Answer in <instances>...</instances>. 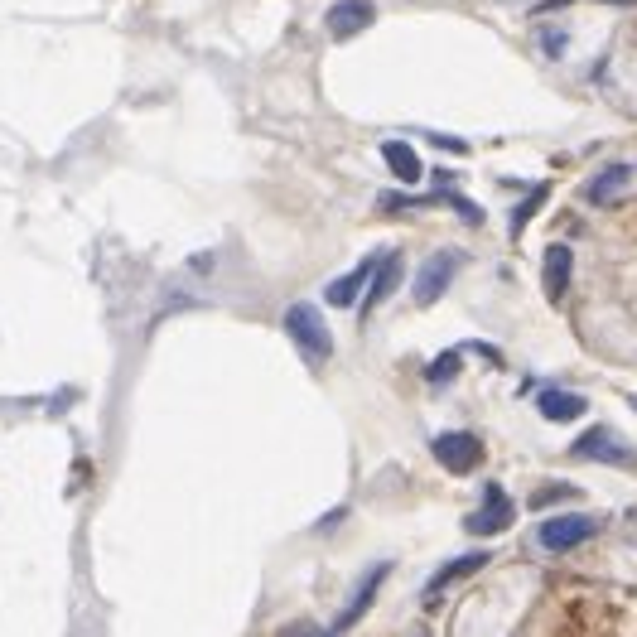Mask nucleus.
I'll return each mask as SVG.
<instances>
[{"instance_id":"9","label":"nucleus","mask_w":637,"mask_h":637,"mask_svg":"<svg viewBox=\"0 0 637 637\" xmlns=\"http://www.w3.org/2000/svg\"><path fill=\"white\" fill-rule=\"evenodd\" d=\"M387 256H391V251H372V256H367V261H362V266H353V271H348V276L329 280V285H324V305H333V309H348V305H358L362 285H367V280H372V271H377V266H382V261H387Z\"/></svg>"},{"instance_id":"11","label":"nucleus","mask_w":637,"mask_h":637,"mask_svg":"<svg viewBox=\"0 0 637 637\" xmlns=\"http://www.w3.org/2000/svg\"><path fill=\"white\" fill-rule=\"evenodd\" d=\"M488 560H493L488 551H464V555H454V560H444L440 570L430 575V584H425V599H435V594H444L449 584H459V580H469V575H478Z\"/></svg>"},{"instance_id":"16","label":"nucleus","mask_w":637,"mask_h":637,"mask_svg":"<svg viewBox=\"0 0 637 637\" xmlns=\"http://www.w3.org/2000/svg\"><path fill=\"white\" fill-rule=\"evenodd\" d=\"M459 372H464V343L459 348H444L440 358H430V367H425V382L435 391H444L449 382H459Z\"/></svg>"},{"instance_id":"13","label":"nucleus","mask_w":637,"mask_h":637,"mask_svg":"<svg viewBox=\"0 0 637 637\" xmlns=\"http://www.w3.org/2000/svg\"><path fill=\"white\" fill-rule=\"evenodd\" d=\"M377 150H382V165H387L391 174L401 179V184H420V179H425V165H420V150H411L406 140H382Z\"/></svg>"},{"instance_id":"18","label":"nucleus","mask_w":637,"mask_h":637,"mask_svg":"<svg viewBox=\"0 0 637 637\" xmlns=\"http://www.w3.org/2000/svg\"><path fill=\"white\" fill-rule=\"evenodd\" d=\"M546 198H551V184H536V189H531V194L522 198L517 208H512V237H517V232L527 227V222H531V213H536V208H541Z\"/></svg>"},{"instance_id":"2","label":"nucleus","mask_w":637,"mask_h":637,"mask_svg":"<svg viewBox=\"0 0 637 637\" xmlns=\"http://www.w3.org/2000/svg\"><path fill=\"white\" fill-rule=\"evenodd\" d=\"M570 459H584V464H609V469H623V473L637 469L633 444L623 440V435H613V425H589L580 440L570 444Z\"/></svg>"},{"instance_id":"1","label":"nucleus","mask_w":637,"mask_h":637,"mask_svg":"<svg viewBox=\"0 0 637 637\" xmlns=\"http://www.w3.org/2000/svg\"><path fill=\"white\" fill-rule=\"evenodd\" d=\"M285 333L300 348V358L314 362V367L333 358V329L324 324V309L314 305V300H295V305L285 309Z\"/></svg>"},{"instance_id":"25","label":"nucleus","mask_w":637,"mask_h":637,"mask_svg":"<svg viewBox=\"0 0 637 637\" xmlns=\"http://www.w3.org/2000/svg\"><path fill=\"white\" fill-rule=\"evenodd\" d=\"M633 411H637V396H633Z\"/></svg>"},{"instance_id":"7","label":"nucleus","mask_w":637,"mask_h":637,"mask_svg":"<svg viewBox=\"0 0 637 637\" xmlns=\"http://www.w3.org/2000/svg\"><path fill=\"white\" fill-rule=\"evenodd\" d=\"M512 522H517V507H512V498H507V488L488 483L464 527H469V536H498V531H507Z\"/></svg>"},{"instance_id":"4","label":"nucleus","mask_w":637,"mask_h":637,"mask_svg":"<svg viewBox=\"0 0 637 637\" xmlns=\"http://www.w3.org/2000/svg\"><path fill=\"white\" fill-rule=\"evenodd\" d=\"M594 531H599L594 517H584V512H565V517H546V522L536 527V546H541V551H551V555H565V551H575V546H584Z\"/></svg>"},{"instance_id":"20","label":"nucleus","mask_w":637,"mask_h":637,"mask_svg":"<svg viewBox=\"0 0 637 637\" xmlns=\"http://www.w3.org/2000/svg\"><path fill=\"white\" fill-rule=\"evenodd\" d=\"M541 49H546V54H551V58H560V54H565V29H555V25H546V29H541Z\"/></svg>"},{"instance_id":"14","label":"nucleus","mask_w":637,"mask_h":637,"mask_svg":"<svg viewBox=\"0 0 637 637\" xmlns=\"http://www.w3.org/2000/svg\"><path fill=\"white\" fill-rule=\"evenodd\" d=\"M401 271H406V266H401V256L391 251L387 261H382V271H377L372 285H367V305H362V314H372L377 305H387L391 295H396V285H401Z\"/></svg>"},{"instance_id":"22","label":"nucleus","mask_w":637,"mask_h":637,"mask_svg":"<svg viewBox=\"0 0 637 637\" xmlns=\"http://www.w3.org/2000/svg\"><path fill=\"white\" fill-rule=\"evenodd\" d=\"M285 637H333V633H314V628H295V633H285Z\"/></svg>"},{"instance_id":"17","label":"nucleus","mask_w":637,"mask_h":637,"mask_svg":"<svg viewBox=\"0 0 637 637\" xmlns=\"http://www.w3.org/2000/svg\"><path fill=\"white\" fill-rule=\"evenodd\" d=\"M570 498H580V488H575V483H541V488L531 493V512H546V507L570 502Z\"/></svg>"},{"instance_id":"21","label":"nucleus","mask_w":637,"mask_h":637,"mask_svg":"<svg viewBox=\"0 0 637 637\" xmlns=\"http://www.w3.org/2000/svg\"><path fill=\"white\" fill-rule=\"evenodd\" d=\"M430 140H435V145H440V150H449V155H469V140L440 136V131H430Z\"/></svg>"},{"instance_id":"24","label":"nucleus","mask_w":637,"mask_h":637,"mask_svg":"<svg viewBox=\"0 0 637 637\" xmlns=\"http://www.w3.org/2000/svg\"><path fill=\"white\" fill-rule=\"evenodd\" d=\"M604 5H633V0H604Z\"/></svg>"},{"instance_id":"6","label":"nucleus","mask_w":637,"mask_h":637,"mask_svg":"<svg viewBox=\"0 0 637 637\" xmlns=\"http://www.w3.org/2000/svg\"><path fill=\"white\" fill-rule=\"evenodd\" d=\"M391 575V560H377V565H367L362 570V580H358V589H353V599L338 609V618H333V628L329 633L333 637H343L348 628H358L362 618H367V609H372V599H377V589H382V580Z\"/></svg>"},{"instance_id":"19","label":"nucleus","mask_w":637,"mask_h":637,"mask_svg":"<svg viewBox=\"0 0 637 637\" xmlns=\"http://www.w3.org/2000/svg\"><path fill=\"white\" fill-rule=\"evenodd\" d=\"M444 203H449V208H454V213H464V218L473 222V227H478V222H483V208H478V203H469V198L464 194H454V189H444Z\"/></svg>"},{"instance_id":"8","label":"nucleus","mask_w":637,"mask_h":637,"mask_svg":"<svg viewBox=\"0 0 637 637\" xmlns=\"http://www.w3.org/2000/svg\"><path fill=\"white\" fill-rule=\"evenodd\" d=\"M377 20V5L372 0H333L329 15H324V29H329L333 39H358L367 34Z\"/></svg>"},{"instance_id":"12","label":"nucleus","mask_w":637,"mask_h":637,"mask_svg":"<svg viewBox=\"0 0 637 637\" xmlns=\"http://www.w3.org/2000/svg\"><path fill=\"white\" fill-rule=\"evenodd\" d=\"M570 266H575V251L565 247V242H551L546 256H541V276H546V295H551V305L565 300V290H570Z\"/></svg>"},{"instance_id":"15","label":"nucleus","mask_w":637,"mask_h":637,"mask_svg":"<svg viewBox=\"0 0 637 637\" xmlns=\"http://www.w3.org/2000/svg\"><path fill=\"white\" fill-rule=\"evenodd\" d=\"M628 179H633V165H609V169H599V174L584 184V198H589V203H609V198L618 194Z\"/></svg>"},{"instance_id":"23","label":"nucleus","mask_w":637,"mask_h":637,"mask_svg":"<svg viewBox=\"0 0 637 637\" xmlns=\"http://www.w3.org/2000/svg\"><path fill=\"white\" fill-rule=\"evenodd\" d=\"M555 5H570V0H541V5H536V15H541V10H555Z\"/></svg>"},{"instance_id":"3","label":"nucleus","mask_w":637,"mask_h":637,"mask_svg":"<svg viewBox=\"0 0 637 637\" xmlns=\"http://www.w3.org/2000/svg\"><path fill=\"white\" fill-rule=\"evenodd\" d=\"M459 266H464V256H459L454 247H440L435 256H425V261H420V271H416V280H411V300H416L420 309L440 305L444 290H449V280L459 276Z\"/></svg>"},{"instance_id":"5","label":"nucleus","mask_w":637,"mask_h":637,"mask_svg":"<svg viewBox=\"0 0 637 637\" xmlns=\"http://www.w3.org/2000/svg\"><path fill=\"white\" fill-rule=\"evenodd\" d=\"M430 454L440 459L444 473H473L478 464H483V440L473 435V430H444V435H435V444H430Z\"/></svg>"},{"instance_id":"10","label":"nucleus","mask_w":637,"mask_h":637,"mask_svg":"<svg viewBox=\"0 0 637 637\" xmlns=\"http://www.w3.org/2000/svg\"><path fill=\"white\" fill-rule=\"evenodd\" d=\"M536 411L551 420V425H570V420H580L584 411H589V401H584L580 391L541 387V391H536Z\"/></svg>"}]
</instances>
